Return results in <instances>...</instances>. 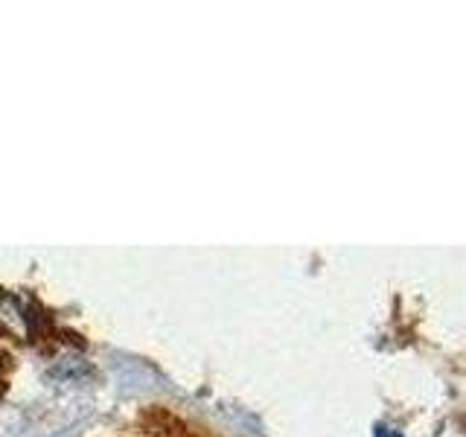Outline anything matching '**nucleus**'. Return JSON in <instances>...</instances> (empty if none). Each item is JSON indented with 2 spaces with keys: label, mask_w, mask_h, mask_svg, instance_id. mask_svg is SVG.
<instances>
[{
  "label": "nucleus",
  "mask_w": 466,
  "mask_h": 437,
  "mask_svg": "<svg viewBox=\"0 0 466 437\" xmlns=\"http://www.w3.org/2000/svg\"><path fill=\"white\" fill-rule=\"evenodd\" d=\"M0 320H4V327H9L12 332L18 335H26V318L21 315V303L15 298H4L0 300Z\"/></svg>",
  "instance_id": "obj_1"
}]
</instances>
